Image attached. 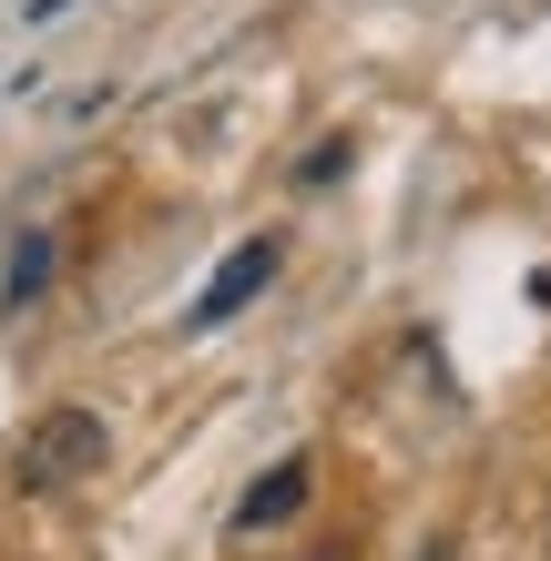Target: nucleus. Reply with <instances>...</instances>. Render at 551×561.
I'll list each match as a JSON object with an SVG mask.
<instances>
[{
	"label": "nucleus",
	"mask_w": 551,
	"mask_h": 561,
	"mask_svg": "<svg viewBox=\"0 0 551 561\" xmlns=\"http://www.w3.org/2000/svg\"><path fill=\"white\" fill-rule=\"evenodd\" d=\"M113 459V428L92 419V409H42L31 419V439H21V480L31 490H72V480H92Z\"/></svg>",
	"instance_id": "obj_1"
},
{
	"label": "nucleus",
	"mask_w": 551,
	"mask_h": 561,
	"mask_svg": "<svg viewBox=\"0 0 551 561\" xmlns=\"http://www.w3.org/2000/svg\"><path fill=\"white\" fill-rule=\"evenodd\" d=\"M276 266H286V245H276V236H245V245H236V255H225V266H215V286L194 296V327H225L236 307H255Z\"/></svg>",
	"instance_id": "obj_2"
},
{
	"label": "nucleus",
	"mask_w": 551,
	"mask_h": 561,
	"mask_svg": "<svg viewBox=\"0 0 551 561\" xmlns=\"http://www.w3.org/2000/svg\"><path fill=\"white\" fill-rule=\"evenodd\" d=\"M307 490H317L307 459H276V470L236 501V531H276V520H297V511H307Z\"/></svg>",
	"instance_id": "obj_3"
},
{
	"label": "nucleus",
	"mask_w": 551,
	"mask_h": 561,
	"mask_svg": "<svg viewBox=\"0 0 551 561\" xmlns=\"http://www.w3.org/2000/svg\"><path fill=\"white\" fill-rule=\"evenodd\" d=\"M42 296H51V236H21L11 245V286H0V307H42Z\"/></svg>",
	"instance_id": "obj_4"
},
{
	"label": "nucleus",
	"mask_w": 551,
	"mask_h": 561,
	"mask_svg": "<svg viewBox=\"0 0 551 561\" xmlns=\"http://www.w3.org/2000/svg\"><path fill=\"white\" fill-rule=\"evenodd\" d=\"M418 561H460V551H418Z\"/></svg>",
	"instance_id": "obj_5"
},
{
	"label": "nucleus",
	"mask_w": 551,
	"mask_h": 561,
	"mask_svg": "<svg viewBox=\"0 0 551 561\" xmlns=\"http://www.w3.org/2000/svg\"><path fill=\"white\" fill-rule=\"evenodd\" d=\"M328 561H347V551H328Z\"/></svg>",
	"instance_id": "obj_6"
}]
</instances>
